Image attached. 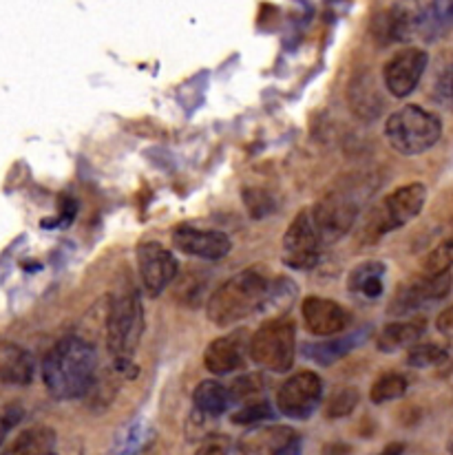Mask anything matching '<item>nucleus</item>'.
Segmentation results:
<instances>
[{"mask_svg": "<svg viewBox=\"0 0 453 455\" xmlns=\"http://www.w3.org/2000/svg\"><path fill=\"white\" fill-rule=\"evenodd\" d=\"M98 370L93 345L78 336L58 340L43 361V380L56 400H74L89 394Z\"/></svg>", "mask_w": 453, "mask_h": 455, "instance_id": "1", "label": "nucleus"}, {"mask_svg": "<svg viewBox=\"0 0 453 455\" xmlns=\"http://www.w3.org/2000/svg\"><path fill=\"white\" fill-rule=\"evenodd\" d=\"M270 279L259 267H248L230 276L212 292L206 305V316L212 325L228 327L246 321L261 307H266L270 294Z\"/></svg>", "mask_w": 453, "mask_h": 455, "instance_id": "2", "label": "nucleus"}, {"mask_svg": "<svg viewBox=\"0 0 453 455\" xmlns=\"http://www.w3.org/2000/svg\"><path fill=\"white\" fill-rule=\"evenodd\" d=\"M385 135L393 151L401 155H420L436 147L442 135V122L436 113L418 104H409L387 117Z\"/></svg>", "mask_w": 453, "mask_h": 455, "instance_id": "3", "label": "nucleus"}, {"mask_svg": "<svg viewBox=\"0 0 453 455\" xmlns=\"http://www.w3.org/2000/svg\"><path fill=\"white\" fill-rule=\"evenodd\" d=\"M294 352H297V327L285 316L264 323L248 343V354L252 361L274 374H283L294 365Z\"/></svg>", "mask_w": 453, "mask_h": 455, "instance_id": "4", "label": "nucleus"}, {"mask_svg": "<svg viewBox=\"0 0 453 455\" xmlns=\"http://www.w3.org/2000/svg\"><path fill=\"white\" fill-rule=\"evenodd\" d=\"M144 334V309L135 292L120 294L107 318V347L113 358H131Z\"/></svg>", "mask_w": 453, "mask_h": 455, "instance_id": "5", "label": "nucleus"}, {"mask_svg": "<svg viewBox=\"0 0 453 455\" xmlns=\"http://www.w3.org/2000/svg\"><path fill=\"white\" fill-rule=\"evenodd\" d=\"M323 400V380L314 371H297L276 391V409L292 420H306Z\"/></svg>", "mask_w": 453, "mask_h": 455, "instance_id": "6", "label": "nucleus"}, {"mask_svg": "<svg viewBox=\"0 0 453 455\" xmlns=\"http://www.w3.org/2000/svg\"><path fill=\"white\" fill-rule=\"evenodd\" d=\"M425 202H427V188L423 184L411 181V184L401 186L385 199L378 217H374V221H371V232L376 236H383L385 232L393 230V228L409 224L423 212Z\"/></svg>", "mask_w": 453, "mask_h": 455, "instance_id": "7", "label": "nucleus"}, {"mask_svg": "<svg viewBox=\"0 0 453 455\" xmlns=\"http://www.w3.org/2000/svg\"><path fill=\"white\" fill-rule=\"evenodd\" d=\"M321 236L312 221L310 208L294 217L283 235V261L292 270H310L321 257Z\"/></svg>", "mask_w": 453, "mask_h": 455, "instance_id": "8", "label": "nucleus"}, {"mask_svg": "<svg viewBox=\"0 0 453 455\" xmlns=\"http://www.w3.org/2000/svg\"><path fill=\"white\" fill-rule=\"evenodd\" d=\"M310 215L321 241H338L354 228L359 206L346 195L330 193L310 208Z\"/></svg>", "mask_w": 453, "mask_h": 455, "instance_id": "9", "label": "nucleus"}, {"mask_svg": "<svg viewBox=\"0 0 453 455\" xmlns=\"http://www.w3.org/2000/svg\"><path fill=\"white\" fill-rule=\"evenodd\" d=\"M425 7L420 0H396L376 22L374 31L383 44L409 43L423 31Z\"/></svg>", "mask_w": 453, "mask_h": 455, "instance_id": "10", "label": "nucleus"}, {"mask_svg": "<svg viewBox=\"0 0 453 455\" xmlns=\"http://www.w3.org/2000/svg\"><path fill=\"white\" fill-rule=\"evenodd\" d=\"M138 267L144 288L157 297L171 285L178 275V261L173 254L157 241H144L138 245Z\"/></svg>", "mask_w": 453, "mask_h": 455, "instance_id": "11", "label": "nucleus"}, {"mask_svg": "<svg viewBox=\"0 0 453 455\" xmlns=\"http://www.w3.org/2000/svg\"><path fill=\"white\" fill-rule=\"evenodd\" d=\"M427 52L418 47H407L398 52L392 60L385 65L383 80L393 98H407L418 86L420 77L427 69Z\"/></svg>", "mask_w": 453, "mask_h": 455, "instance_id": "12", "label": "nucleus"}, {"mask_svg": "<svg viewBox=\"0 0 453 455\" xmlns=\"http://www.w3.org/2000/svg\"><path fill=\"white\" fill-rule=\"evenodd\" d=\"M173 243L179 252L206 259V261H219V259L228 257L230 250H233V241L226 232L202 230V228L195 226L175 228Z\"/></svg>", "mask_w": 453, "mask_h": 455, "instance_id": "13", "label": "nucleus"}, {"mask_svg": "<svg viewBox=\"0 0 453 455\" xmlns=\"http://www.w3.org/2000/svg\"><path fill=\"white\" fill-rule=\"evenodd\" d=\"M248 343L250 339H248L246 330L230 331L221 339H215L203 352V367L215 376H226L242 370L246 363Z\"/></svg>", "mask_w": 453, "mask_h": 455, "instance_id": "14", "label": "nucleus"}, {"mask_svg": "<svg viewBox=\"0 0 453 455\" xmlns=\"http://www.w3.org/2000/svg\"><path fill=\"white\" fill-rule=\"evenodd\" d=\"M301 314L307 331H312L314 336H323V339L341 334L350 325V314L341 303L332 301V299L307 297L301 305Z\"/></svg>", "mask_w": 453, "mask_h": 455, "instance_id": "15", "label": "nucleus"}, {"mask_svg": "<svg viewBox=\"0 0 453 455\" xmlns=\"http://www.w3.org/2000/svg\"><path fill=\"white\" fill-rule=\"evenodd\" d=\"M451 290V276L449 272L447 275H438V276H423V279L414 281L411 285L402 288L401 292L396 294L392 303V312L393 314H405L411 312V309L425 307L429 303L442 301V299L449 294Z\"/></svg>", "mask_w": 453, "mask_h": 455, "instance_id": "16", "label": "nucleus"}, {"mask_svg": "<svg viewBox=\"0 0 453 455\" xmlns=\"http://www.w3.org/2000/svg\"><path fill=\"white\" fill-rule=\"evenodd\" d=\"M298 435L290 427L268 425L252 427L239 440V455H279L288 444H292Z\"/></svg>", "mask_w": 453, "mask_h": 455, "instance_id": "17", "label": "nucleus"}, {"mask_svg": "<svg viewBox=\"0 0 453 455\" xmlns=\"http://www.w3.org/2000/svg\"><path fill=\"white\" fill-rule=\"evenodd\" d=\"M34 379V358L27 349L7 345L0 354V382L7 385H29Z\"/></svg>", "mask_w": 453, "mask_h": 455, "instance_id": "18", "label": "nucleus"}, {"mask_svg": "<svg viewBox=\"0 0 453 455\" xmlns=\"http://www.w3.org/2000/svg\"><path fill=\"white\" fill-rule=\"evenodd\" d=\"M361 339L362 334L343 336V339H334V336H330V340H323V343L303 345V356H306L307 361L319 363V365H332V363L341 361L343 356H347V354L359 345Z\"/></svg>", "mask_w": 453, "mask_h": 455, "instance_id": "19", "label": "nucleus"}, {"mask_svg": "<svg viewBox=\"0 0 453 455\" xmlns=\"http://www.w3.org/2000/svg\"><path fill=\"white\" fill-rule=\"evenodd\" d=\"M385 266L380 261H365L347 276V288L362 299H378L383 294Z\"/></svg>", "mask_w": 453, "mask_h": 455, "instance_id": "20", "label": "nucleus"}, {"mask_svg": "<svg viewBox=\"0 0 453 455\" xmlns=\"http://www.w3.org/2000/svg\"><path fill=\"white\" fill-rule=\"evenodd\" d=\"M56 434L49 427H31L22 431L3 455H49L56 447Z\"/></svg>", "mask_w": 453, "mask_h": 455, "instance_id": "21", "label": "nucleus"}, {"mask_svg": "<svg viewBox=\"0 0 453 455\" xmlns=\"http://www.w3.org/2000/svg\"><path fill=\"white\" fill-rule=\"evenodd\" d=\"M423 323H389L383 327L378 336V349L385 354L401 352V349L414 347L423 336Z\"/></svg>", "mask_w": 453, "mask_h": 455, "instance_id": "22", "label": "nucleus"}, {"mask_svg": "<svg viewBox=\"0 0 453 455\" xmlns=\"http://www.w3.org/2000/svg\"><path fill=\"white\" fill-rule=\"evenodd\" d=\"M193 403H195V411L203 413V416L208 418H217L228 409L230 395H228V389H226L221 382L203 380L195 387Z\"/></svg>", "mask_w": 453, "mask_h": 455, "instance_id": "23", "label": "nucleus"}, {"mask_svg": "<svg viewBox=\"0 0 453 455\" xmlns=\"http://www.w3.org/2000/svg\"><path fill=\"white\" fill-rule=\"evenodd\" d=\"M350 107L361 120H376L380 116V102L378 91L374 89V84H370V77H359V80L352 82L350 86Z\"/></svg>", "mask_w": 453, "mask_h": 455, "instance_id": "24", "label": "nucleus"}, {"mask_svg": "<svg viewBox=\"0 0 453 455\" xmlns=\"http://www.w3.org/2000/svg\"><path fill=\"white\" fill-rule=\"evenodd\" d=\"M148 438H151L148 427L142 420H133L115 435L107 455H135Z\"/></svg>", "mask_w": 453, "mask_h": 455, "instance_id": "25", "label": "nucleus"}, {"mask_svg": "<svg viewBox=\"0 0 453 455\" xmlns=\"http://www.w3.org/2000/svg\"><path fill=\"white\" fill-rule=\"evenodd\" d=\"M451 25V0H432L427 9H425L423 31L429 40L441 38L449 31Z\"/></svg>", "mask_w": 453, "mask_h": 455, "instance_id": "26", "label": "nucleus"}, {"mask_svg": "<svg viewBox=\"0 0 453 455\" xmlns=\"http://www.w3.org/2000/svg\"><path fill=\"white\" fill-rule=\"evenodd\" d=\"M407 391V379L402 374H383L376 379L374 385L370 389V398L374 404L392 403V400H398L401 395H405Z\"/></svg>", "mask_w": 453, "mask_h": 455, "instance_id": "27", "label": "nucleus"}, {"mask_svg": "<svg viewBox=\"0 0 453 455\" xmlns=\"http://www.w3.org/2000/svg\"><path fill=\"white\" fill-rule=\"evenodd\" d=\"M243 206H246L248 215L252 220H266V217L272 215L276 211V202L274 197L264 188H246L243 190Z\"/></svg>", "mask_w": 453, "mask_h": 455, "instance_id": "28", "label": "nucleus"}, {"mask_svg": "<svg viewBox=\"0 0 453 455\" xmlns=\"http://www.w3.org/2000/svg\"><path fill=\"white\" fill-rule=\"evenodd\" d=\"M359 404V389L354 387H338L332 395H330L328 404H325V416L328 418H346Z\"/></svg>", "mask_w": 453, "mask_h": 455, "instance_id": "29", "label": "nucleus"}, {"mask_svg": "<svg viewBox=\"0 0 453 455\" xmlns=\"http://www.w3.org/2000/svg\"><path fill=\"white\" fill-rule=\"evenodd\" d=\"M449 358L447 349L438 347L433 343H423V345H414L407 356V363L411 367H418V370H427V367H436L441 363H445Z\"/></svg>", "mask_w": 453, "mask_h": 455, "instance_id": "30", "label": "nucleus"}, {"mask_svg": "<svg viewBox=\"0 0 453 455\" xmlns=\"http://www.w3.org/2000/svg\"><path fill=\"white\" fill-rule=\"evenodd\" d=\"M272 416H274V413H272V407L266 403V400H255V403L243 404L237 413H233V416H230V420H233V425L255 427V425H259V422L270 420Z\"/></svg>", "mask_w": 453, "mask_h": 455, "instance_id": "31", "label": "nucleus"}, {"mask_svg": "<svg viewBox=\"0 0 453 455\" xmlns=\"http://www.w3.org/2000/svg\"><path fill=\"white\" fill-rule=\"evenodd\" d=\"M453 263V245L451 239H445L425 261V270H427L429 276H438V275H447L451 270Z\"/></svg>", "mask_w": 453, "mask_h": 455, "instance_id": "32", "label": "nucleus"}, {"mask_svg": "<svg viewBox=\"0 0 453 455\" xmlns=\"http://www.w3.org/2000/svg\"><path fill=\"white\" fill-rule=\"evenodd\" d=\"M261 389H264V385H261V376L248 374L234 382L233 389H228V395L230 400H239V403H242V400H248L250 395H259Z\"/></svg>", "mask_w": 453, "mask_h": 455, "instance_id": "33", "label": "nucleus"}, {"mask_svg": "<svg viewBox=\"0 0 453 455\" xmlns=\"http://www.w3.org/2000/svg\"><path fill=\"white\" fill-rule=\"evenodd\" d=\"M230 453V440L224 435H208L202 440V447L197 449L195 455H228Z\"/></svg>", "mask_w": 453, "mask_h": 455, "instance_id": "34", "label": "nucleus"}, {"mask_svg": "<svg viewBox=\"0 0 453 455\" xmlns=\"http://www.w3.org/2000/svg\"><path fill=\"white\" fill-rule=\"evenodd\" d=\"M49 455H84V449L78 443H67L65 447H60L56 443V447H53V451Z\"/></svg>", "mask_w": 453, "mask_h": 455, "instance_id": "35", "label": "nucleus"}, {"mask_svg": "<svg viewBox=\"0 0 453 455\" xmlns=\"http://www.w3.org/2000/svg\"><path fill=\"white\" fill-rule=\"evenodd\" d=\"M451 309H445V312L441 314V316H438V321H436V325H438V331H442V334L447 336V339H449L451 336Z\"/></svg>", "mask_w": 453, "mask_h": 455, "instance_id": "36", "label": "nucleus"}, {"mask_svg": "<svg viewBox=\"0 0 453 455\" xmlns=\"http://www.w3.org/2000/svg\"><path fill=\"white\" fill-rule=\"evenodd\" d=\"M135 455H164V453H162L160 444H157L155 438H153V435H151V438H148L147 443L142 444V449H139V451L135 453Z\"/></svg>", "mask_w": 453, "mask_h": 455, "instance_id": "37", "label": "nucleus"}, {"mask_svg": "<svg viewBox=\"0 0 453 455\" xmlns=\"http://www.w3.org/2000/svg\"><path fill=\"white\" fill-rule=\"evenodd\" d=\"M350 453V447H346V444H328V447L323 449V455H346Z\"/></svg>", "mask_w": 453, "mask_h": 455, "instance_id": "38", "label": "nucleus"}, {"mask_svg": "<svg viewBox=\"0 0 453 455\" xmlns=\"http://www.w3.org/2000/svg\"><path fill=\"white\" fill-rule=\"evenodd\" d=\"M402 451H405V444L392 443V444H387V447H385L378 455H402Z\"/></svg>", "mask_w": 453, "mask_h": 455, "instance_id": "39", "label": "nucleus"}, {"mask_svg": "<svg viewBox=\"0 0 453 455\" xmlns=\"http://www.w3.org/2000/svg\"><path fill=\"white\" fill-rule=\"evenodd\" d=\"M9 427H13L12 422H9V418H7V416H0V447H3L4 438H7V431H9Z\"/></svg>", "mask_w": 453, "mask_h": 455, "instance_id": "40", "label": "nucleus"}, {"mask_svg": "<svg viewBox=\"0 0 453 455\" xmlns=\"http://www.w3.org/2000/svg\"><path fill=\"white\" fill-rule=\"evenodd\" d=\"M279 455H301V443H298V438L292 444H288Z\"/></svg>", "mask_w": 453, "mask_h": 455, "instance_id": "41", "label": "nucleus"}]
</instances>
